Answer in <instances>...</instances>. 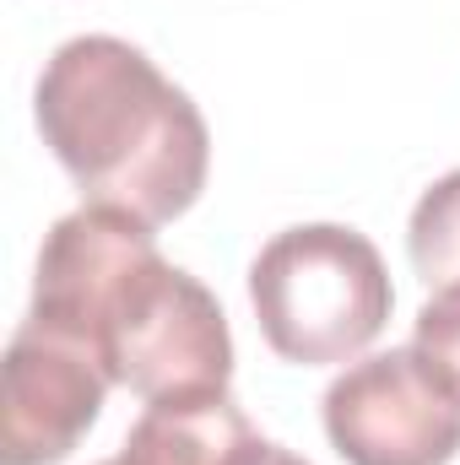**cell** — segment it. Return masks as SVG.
Here are the masks:
<instances>
[{
	"label": "cell",
	"instance_id": "obj_8",
	"mask_svg": "<svg viewBox=\"0 0 460 465\" xmlns=\"http://www.w3.org/2000/svg\"><path fill=\"white\" fill-rule=\"evenodd\" d=\"M412 347L423 351V357L460 390V282L455 287H439V292L423 303V314H417V341H412Z\"/></svg>",
	"mask_w": 460,
	"mask_h": 465
},
{
	"label": "cell",
	"instance_id": "obj_9",
	"mask_svg": "<svg viewBox=\"0 0 460 465\" xmlns=\"http://www.w3.org/2000/svg\"><path fill=\"white\" fill-rule=\"evenodd\" d=\"M249 465H309V460H298V455H293V450H282V444H265Z\"/></svg>",
	"mask_w": 460,
	"mask_h": 465
},
{
	"label": "cell",
	"instance_id": "obj_10",
	"mask_svg": "<svg viewBox=\"0 0 460 465\" xmlns=\"http://www.w3.org/2000/svg\"><path fill=\"white\" fill-rule=\"evenodd\" d=\"M104 465H125V460H104Z\"/></svg>",
	"mask_w": 460,
	"mask_h": 465
},
{
	"label": "cell",
	"instance_id": "obj_6",
	"mask_svg": "<svg viewBox=\"0 0 460 465\" xmlns=\"http://www.w3.org/2000/svg\"><path fill=\"white\" fill-rule=\"evenodd\" d=\"M265 450L228 390L146 401L119 460L125 465H249Z\"/></svg>",
	"mask_w": 460,
	"mask_h": 465
},
{
	"label": "cell",
	"instance_id": "obj_7",
	"mask_svg": "<svg viewBox=\"0 0 460 465\" xmlns=\"http://www.w3.org/2000/svg\"><path fill=\"white\" fill-rule=\"evenodd\" d=\"M406 254H412V271L434 292L460 282V168L445 173L434 190H423L406 223Z\"/></svg>",
	"mask_w": 460,
	"mask_h": 465
},
{
	"label": "cell",
	"instance_id": "obj_2",
	"mask_svg": "<svg viewBox=\"0 0 460 465\" xmlns=\"http://www.w3.org/2000/svg\"><path fill=\"white\" fill-rule=\"evenodd\" d=\"M33 114L87 206H119L163 228L206 190L212 135L195 98L115 33L60 44L38 76Z\"/></svg>",
	"mask_w": 460,
	"mask_h": 465
},
{
	"label": "cell",
	"instance_id": "obj_3",
	"mask_svg": "<svg viewBox=\"0 0 460 465\" xmlns=\"http://www.w3.org/2000/svg\"><path fill=\"white\" fill-rule=\"evenodd\" d=\"M249 303L265 347L287 362H346L368 347L390 309V271L379 249L342 223L276 232L249 265Z\"/></svg>",
	"mask_w": 460,
	"mask_h": 465
},
{
	"label": "cell",
	"instance_id": "obj_4",
	"mask_svg": "<svg viewBox=\"0 0 460 465\" xmlns=\"http://www.w3.org/2000/svg\"><path fill=\"white\" fill-rule=\"evenodd\" d=\"M325 433L346 465H450L460 390L417 347L374 351L325 390Z\"/></svg>",
	"mask_w": 460,
	"mask_h": 465
},
{
	"label": "cell",
	"instance_id": "obj_5",
	"mask_svg": "<svg viewBox=\"0 0 460 465\" xmlns=\"http://www.w3.org/2000/svg\"><path fill=\"white\" fill-rule=\"evenodd\" d=\"M109 373L71 336L22 320L5 347L0 390V465H60L98 422Z\"/></svg>",
	"mask_w": 460,
	"mask_h": 465
},
{
	"label": "cell",
	"instance_id": "obj_1",
	"mask_svg": "<svg viewBox=\"0 0 460 465\" xmlns=\"http://www.w3.org/2000/svg\"><path fill=\"white\" fill-rule=\"evenodd\" d=\"M27 320L87 347L109 384L141 401L212 395L233 379L223 303L157 254L152 223L119 206H82L49 228Z\"/></svg>",
	"mask_w": 460,
	"mask_h": 465
}]
</instances>
